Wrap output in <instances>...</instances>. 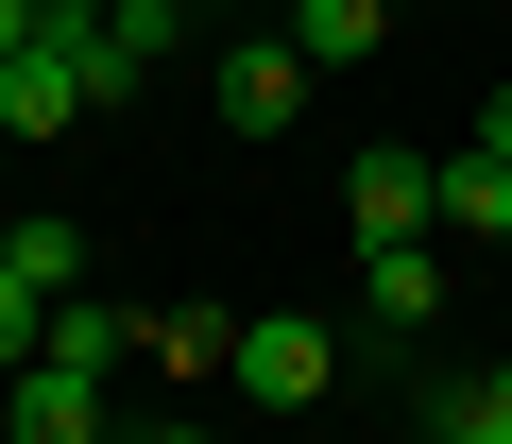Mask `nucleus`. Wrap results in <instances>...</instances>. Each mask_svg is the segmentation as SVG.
<instances>
[{
    "mask_svg": "<svg viewBox=\"0 0 512 444\" xmlns=\"http://www.w3.org/2000/svg\"><path fill=\"white\" fill-rule=\"evenodd\" d=\"M222 376H239V393H256V410H308V393H325V376H342V342H325V325H308V308H256V325H239V342H222Z\"/></svg>",
    "mask_w": 512,
    "mask_h": 444,
    "instance_id": "obj_1",
    "label": "nucleus"
},
{
    "mask_svg": "<svg viewBox=\"0 0 512 444\" xmlns=\"http://www.w3.org/2000/svg\"><path fill=\"white\" fill-rule=\"evenodd\" d=\"M342 205H359V257H393V240H427V222H444V154H359Z\"/></svg>",
    "mask_w": 512,
    "mask_h": 444,
    "instance_id": "obj_2",
    "label": "nucleus"
},
{
    "mask_svg": "<svg viewBox=\"0 0 512 444\" xmlns=\"http://www.w3.org/2000/svg\"><path fill=\"white\" fill-rule=\"evenodd\" d=\"M205 103H222L239 137H291V103H308V52H291V35H239V52L205 69Z\"/></svg>",
    "mask_w": 512,
    "mask_h": 444,
    "instance_id": "obj_3",
    "label": "nucleus"
},
{
    "mask_svg": "<svg viewBox=\"0 0 512 444\" xmlns=\"http://www.w3.org/2000/svg\"><path fill=\"white\" fill-rule=\"evenodd\" d=\"M0 444H120V427H103V376H69V359L0 376Z\"/></svg>",
    "mask_w": 512,
    "mask_h": 444,
    "instance_id": "obj_4",
    "label": "nucleus"
},
{
    "mask_svg": "<svg viewBox=\"0 0 512 444\" xmlns=\"http://www.w3.org/2000/svg\"><path fill=\"white\" fill-rule=\"evenodd\" d=\"M35 359H69V376H120V359H137V308H120V291H69Z\"/></svg>",
    "mask_w": 512,
    "mask_h": 444,
    "instance_id": "obj_5",
    "label": "nucleus"
},
{
    "mask_svg": "<svg viewBox=\"0 0 512 444\" xmlns=\"http://www.w3.org/2000/svg\"><path fill=\"white\" fill-rule=\"evenodd\" d=\"M444 240H478V257L512 240V171L495 154H444Z\"/></svg>",
    "mask_w": 512,
    "mask_h": 444,
    "instance_id": "obj_6",
    "label": "nucleus"
},
{
    "mask_svg": "<svg viewBox=\"0 0 512 444\" xmlns=\"http://www.w3.org/2000/svg\"><path fill=\"white\" fill-rule=\"evenodd\" d=\"M359 291H376V325L410 342V325L444 308V257H427V240H393V257H359Z\"/></svg>",
    "mask_w": 512,
    "mask_h": 444,
    "instance_id": "obj_7",
    "label": "nucleus"
},
{
    "mask_svg": "<svg viewBox=\"0 0 512 444\" xmlns=\"http://www.w3.org/2000/svg\"><path fill=\"white\" fill-rule=\"evenodd\" d=\"M0 274H18V291H52V308H69V291H86V222H18V240H0Z\"/></svg>",
    "mask_w": 512,
    "mask_h": 444,
    "instance_id": "obj_8",
    "label": "nucleus"
},
{
    "mask_svg": "<svg viewBox=\"0 0 512 444\" xmlns=\"http://www.w3.org/2000/svg\"><path fill=\"white\" fill-rule=\"evenodd\" d=\"M291 52H308V69H359V52H376V0H291Z\"/></svg>",
    "mask_w": 512,
    "mask_h": 444,
    "instance_id": "obj_9",
    "label": "nucleus"
},
{
    "mask_svg": "<svg viewBox=\"0 0 512 444\" xmlns=\"http://www.w3.org/2000/svg\"><path fill=\"white\" fill-rule=\"evenodd\" d=\"M427 444H512V410H495V393L461 376V393H427Z\"/></svg>",
    "mask_w": 512,
    "mask_h": 444,
    "instance_id": "obj_10",
    "label": "nucleus"
},
{
    "mask_svg": "<svg viewBox=\"0 0 512 444\" xmlns=\"http://www.w3.org/2000/svg\"><path fill=\"white\" fill-rule=\"evenodd\" d=\"M35 342H52V291H18V274H0V376H35Z\"/></svg>",
    "mask_w": 512,
    "mask_h": 444,
    "instance_id": "obj_11",
    "label": "nucleus"
},
{
    "mask_svg": "<svg viewBox=\"0 0 512 444\" xmlns=\"http://www.w3.org/2000/svg\"><path fill=\"white\" fill-rule=\"evenodd\" d=\"M478 154H495V171H512V86H495V103H478Z\"/></svg>",
    "mask_w": 512,
    "mask_h": 444,
    "instance_id": "obj_12",
    "label": "nucleus"
},
{
    "mask_svg": "<svg viewBox=\"0 0 512 444\" xmlns=\"http://www.w3.org/2000/svg\"><path fill=\"white\" fill-rule=\"evenodd\" d=\"M18 52H35V18H18V0H0V69H18Z\"/></svg>",
    "mask_w": 512,
    "mask_h": 444,
    "instance_id": "obj_13",
    "label": "nucleus"
},
{
    "mask_svg": "<svg viewBox=\"0 0 512 444\" xmlns=\"http://www.w3.org/2000/svg\"><path fill=\"white\" fill-rule=\"evenodd\" d=\"M120 444H222V427H120Z\"/></svg>",
    "mask_w": 512,
    "mask_h": 444,
    "instance_id": "obj_14",
    "label": "nucleus"
},
{
    "mask_svg": "<svg viewBox=\"0 0 512 444\" xmlns=\"http://www.w3.org/2000/svg\"><path fill=\"white\" fill-rule=\"evenodd\" d=\"M478 393H495V410H512V359H495V376H478Z\"/></svg>",
    "mask_w": 512,
    "mask_h": 444,
    "instance_id": "obj_15",
    "label": "nucleus"
},
{
    "mask_svg": "<svg viewBox=\"0 0 512 444\" xmlns=\"http://www.w3.org/2000/svg\"><path fill=\"white\" fill-rule=\"evenodd\" d=\"M0 240H18V222H0Z\"/></svg>",
    "mask_w": 512,
    "mask_h": 444,
    "instance_id": "obj_16",
    "label": "nucleus"
}]
</instances>
